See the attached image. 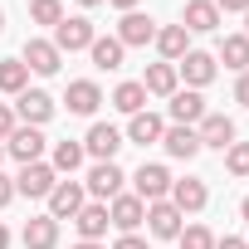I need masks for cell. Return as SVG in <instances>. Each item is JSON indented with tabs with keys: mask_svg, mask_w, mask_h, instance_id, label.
<instances>
[{
	"mask_svg": "<svg viewBox=\"0 0 249 249\" xmlns=\"http://www.w3.org/2000/svg\"><path fill=\"white\" fill-rule=\"evenodd\" d=\"M132 196H137L142 205L166 200V196H171V171H166V166H157V161H142V166H137V176H132Z\"/></svg>",
	"mask_w": 249,
	"mask_h": 249,
	"instance_id": "1",
	"label": "cell"
},
{
	"mask_svg": "<svg viewBox=\"0 0 249 249\" xmlns=\"http://www.w3.org/2000/svg\"><path fill=\"white\" fill-rule=\"evenodd\" d=\"M93 39H98V30H93V20H88V15H64V20L54 25V49H59V54L88 49Z\"/></svg>",
	"mask_w": 249,
	"mask_h": 249,
	"instance_id": "2",
	"label": "cell"
},
{
	"mask_svg": "<svg viewBox=\"0 0 249 249\" xmlns=\"http://www.w3.org/2000/svg\"><path fill=\"white\" fill-rule=\"evenodd\" d=\"M54 186H59V171H54L49 161H30V166H20V176H15V196H30V200H49Z\"/></svg>",
	"mask_w": 249,
	"mask_h": 249,
	"instance_id": "3",
	"label": "cell"
},
{
	"mask_svg": "<svg viewBox=\"0 0 249 249\" xmlns=\"http://www.w3.org/2000/svg\"><path fill=\"white\" fill-rule=\"evenodd\" d=\"M122 181H127V176H122V166L117 161H93V171H88V181H83V191L93 196V200H112V196H122Z\"/></svg>",
	"mask_w": 249,
	"mask_h": 249,
	"instance_id": "4",
	"label": "cell"
},
{
	"mask_svg": "<svg viewBox=\"0 0 249 249\" xmlns=\"http://www.w3.org/2000/svg\"><path fill=\"white\" fill-rule=\"evenodd\" d=\"M44 147H49V142H44V132H39V127H25V122H20V127L5 137V152H10L20 166H30V161H44Z\"/></svg>",
	"mask_w": 249,
	"mask_h": 249,
	"instance_id": "5",
	"label": "cell"
},
{
	"mask_svg": "<svg viewBox=\"0 0 249 249\" xmlns=\"http://www.w3.org/2000/svg\"><path fill=\"white\" fill-rule=\"evenodd\" d=\"M15 117L25 122V127H44V122L54 117V98H49L44 88H25V93L15 98Z\"/></svg>",
	"mask_w": 249,
	"mask_h": 249,
	"instance_id": "6",
	"label": "cell"
},
{
	"mask_svg": "<svg viewBox=\"0 0 249 249\" xmlns=\"http://www.w3.org/2000/svg\"><path fill=\"white\" fill-rule=\"evenodd\" d=\"M117 152H122V132L112 127V122H93L88 137H83V157H93V161H112Z\"/></svg>",
	"mask_w": 249,
	"mask_h": 249,
	"instance_id": "7",
	"label": "cell"
},
{
	"mask_svg": "<svg viewBox=\"0 0 249 249\" xmlns=\"http://www.w3.org/2000/svg\"><path fill=\"white\" fill-rule=\"evenodd\" d=\"M83 205H88L83 181H59V186L49 191V215H54V220H73Z\"/></svg>",
	"mask_w": 249,
	"mask_h": 249,
	"instance_id": "8",
	"label": "cell"
},
{
	"mask_svg": "<svg viewBox=\"0 0 249 249\" xmlns=\"http://www.w3.org/2000/svg\"><path fill=\"white\" fill-rule=\"evenodd\" d=\"M157 39V20L152 15H142V10H127L122 15V25H117V44L122 49H142V44H152Z\"/></svg>",
	"mask_w": 249,
	"mask_h": 249,
	"instance_id": "9",
	"label": "cell"
},
{
	"mask_svg": "<svg viewBox=\"0 0 249 249\" xmlns=\"http://www.w3.org/2000/svg\"><path fill=\"white\" fill-rule=\"evenodd\" d=\"M20 64H25L30 73H59L64 54L54 49V39H25V54H20Z\"/></svg>",
	"mask_w": 249,
	"mask_h": 249,
	"instance_id": "10",
	"label": "cell"
},
{
	"mask_svg": "<svg viewBox=\"0 0 249 249\" xmlns=\"http://www.w3.org/2000/svg\"><path fill=\"white\" fill-rule=\"evenodd\" d=\"M196 137H200V147H230L234 142V117H225V112H205L200 122H196Z\"/></svg>",
	"mask_w": 249,
	"mask_h": 249,
	"instance_id": "11",
	"label": "cell"
},
{
	"mask_svg": "<svg viewBox=\"0 0 249 249\" xmlns=\"http://www.w3.org/2000/svg\"><path fill=\"white\" fill-rule=\"evenodd\" d=\"M64 103H69V112L93 117V112L103 107V88H98L93 78H73V83H69V93H64Z\"/></svg>",
	"mask_w": 249,
	"mask_h": 249,
	"instance_id": "12",
	"label": "cell"
},
{
	"mask_svg": "<svg viewBox=\"0 0 249 249\" xmlns=\"http://www.w3.org/2000/svg\"><path fill=\"white\" fill-rule=\"evenodd\" d=\"M181 215H196V210H205V200H210V191H205V181H196V176H186V181H171V196H166Z\"/></svg>",
	"mask_w": 249,
	"mask_h": 249,
	"instance_id": "13",
	"label": "cell"
},
{
	"mask_svg": "<svg viewBox=\"0 0 249 249\" xmlns=\"http://www.w3.org/2000/svg\"><path fill=\"white\" fill-rule=\"evenodd\" d=\"M181 220H186V215H181L171 200H157V205H147V230H152L157 239H176V234L186 230Z\"/></svg>",
	"mask_w": 249,
	"mask_h": 249,
	"instance_id": "14",
	"label": "cell"
},
{
	"mask_svg": "<svg viewBox=\"0 0 249 249\" xmlns=\"http://www.w3.org/2000/svg\"><path fill=\"white\" fill-rule=\"evenodd\" d=\"M205 112H210V107H205V98H200L196 88H186V93L176 88V93H171V122H176V127H196Z\"/></svg>",
	"mask_w": 249,
	"mask_h": 249,
	"instance_id": "15",
	"label": "cell"
},
{
	"mask_svg": "<svg viewBox=\"0 0 249 249\" xmlns=\"http://www.w3.org/2000/svg\"><path fill=\"white\" fill-rule=\"evenodd\" d=\"M152 44L161 49V64H181V59L191 54V30H186V25H166V30H157Z\"/></svg>",
	"mask_w": 249,
	"mask_h": 249,
	"instance_id": "16",
	"label": "cell"
},
{
	"mask_svg": "<svg viewBox=\"0 0 249 249\" xmlns=\"http://www.w3.org/2000/svg\"><path fill=\"white\" fill-rule=\"evenodd\" d=\"M215 64H220L215 54H205V49H191V54H186V59L176 64V73H181V78H186L191 88H205V83L215 78Z\"/></svg>",
	"mask_w": 249,
	"mask_h": 249,
	"instance_id": "17",
	"label": "cell"
},
{
	"mask_svg": "<svg viewBox=\"0 0 249 249\" xmlns=\"http://www.w3.org/2000/svg\"><path fill=\"white\" fill-rule=\"evenodd\" d=\"M107 220H112L122 234H132V230L147 220V205H142L137 196H112V205H107Z\"/></svg>",
	"mask_w": 249,
	"mask_h": 249,
	"instance_id": "18",
	"label": "cell"
},
{
	"mask_svg": "<svg viewBox=\"0 0 249 249\" xmlns=\"http://www.w3.org/2000/svg\"><path fill=\"white\" fill-rule=\"evenodd\" d=\"M161 147H166V157H176V161L200 157V137H196V127H176V122L161 132Z\"/></svg>",
	"mask_w": 249,
	"mask_h": 249,
	"instance_id": "19",
	"label": "cell"
},
{
	"mask_svg": "<svg viewBox=\"0 0 249 249\" xmlns=\"http://www.w3.org/2000/svg\"><path fill=\"white\" fill-rule=\"evenodd\" d=\"M181 25H186L191 35H210V30H220V10H215V0H186Z\"/></svg>",
	"mask_w": 249,
	"mask_h": 249,
	"instance_id": "20",
	"label": "cell"
},
{
	"mask_svg": "<svg viewBox=\"0 0 249 249\" xmlns=\"http://www.w3.org/2000/svg\"><path fill=\"white\" fill-rule=\"evenodd\" d=\"M161 132H166V122L157 117V112H132L127 117V142H142V147H152V142H161Z\"/></svg>",
	"mask_w": 249,
	"mask_h": 249,
	"instance_id": "21",
	"label": "cell"
},
{
	"mask_svg": "<svg viewBox=\"0 0 249 249\" xmlns=\"http://www.w3.org/2000/svg\"><path fill=\"white\" fill-rule=\"evenodd\" d=\"M176 83H181L176 64H147V73H142L147 98H152V93H157V98H171V93H176Z\"/></svg>",
	"mask_w": 249,
	"mask_h": 249,
	"instance_id": "22",
	"label": "cell"
},
{
	"mask_svg": "<svg viewBox=\"0 0 249 249\" xmlns=\"http://www.w3.org/2000/svg\"><path fill=\"white\" fill-rule=\"evenodd\" d=\"M73 225H78V239H103L112 220H107V205H103V200H93V205H83V210L73 215Z\"/></svg>",
	"mask_w": 249,
	"mask_h": 249,
	"instance_id": "23",
	"label": "cell"
},
{
	"mask_svg": "<svg viewBox=\"0 0 249 249\" xmlns=\"http://www.w3.org/2000/svg\"><path fill=\"white\" fill-rule=\"evenodd\" d=\"M54 244H59V220L54 215L25 220V249H54Z\"/></svg>",
	"mask_w": 249,
	"mask_h": 249,
	"instance_id": "24",
	"label": "cell"
},
{
	"mask_svg": "<svg viewBox=\"0 0 249 249\" xmlns=\"http://www.w3.org/2000/svg\"><path fill=\"white\" fill-rule=\"evenodd\" d=\"M88 54H93L98 69H122V59H127V49L117 44V35H98V39L88 44Z\"/></svg>",
	"mask_w": 249,
	"mask_h": 249,
	"instance_id": "25",
	"label": "cell"
},
{
	"mask_svg": "<svg viewBox=\"0 0 249 249\" xmlns=\"http://www.w3.org/2000/svg\"><path fill=\"white\" fill-rule=\"evenodd\" d=\"M49 166H54L59 176L78 171V166H83V142H54V152H49Z\"/></svg>",
	"mask_w": 249,
	"mask_h": 249,
	"instance_id": "26",
	"label": "cell"
},
{
	"mask_svg": "<svg viewBox=\"0 0 249 249\" xmlns=\"http://www.w3.org/2000/svg\"><path fill=\"white\" fill-rule=\"evenodd\" d=\"M30 88V69L20 64V59H0V93H25Z\"/></svg>",
	"mask_w": 249,
	"mask_h": 249,
	"instance_id": "27",
	"label": "cell"
},
{
	"mask_svg": "<svg viewBox=\"0 0 249 249\" xmlns=\"http://www.w3.org/2000/svg\"><path fill=\"white\" fill-rule=\"evenodd\" d=\"M112 107L127 112V117L142 112V107H147V88H142V83H117V88H112Z\"/></svg>",
	"mask_w": 249,
	"mask_h": 249,
	"instance_id": "28",
	"label": "cell"
},
{
	"mask_svg": "<svg viewBox=\"0 0 249 249\" xmlns=\"http://www.w3.org/2000/svg\"><path fill=\"white\" fill-rule=\"evenodd\" d=\"M220 59H225V69L244 73V69H249V39H244V35H225V44H220Z\"/></svg>",
	"mask_w": 249,
	"mask_h": 249,
	"instance_id": "29",
	"label": "cell"
},
{
	"mask_svg": "<svg viewBox=\"0 0 249 249\" xmlns=\"http://www.w3.org/2000/svg\"><path fill=\"white\" fill-rule=\"evenodd\" d=\"M225 171L230 176H249V142H230L225 147Z\"/></svg>",
	"mask_w": 249,
	"mask_h": 249,
	"instance_id": "30",
	"label": "cell"
},
{
	"mask_svg": "<svg viewBox=\"0 0 249 249\" xmlns=\"http://www.w3.org/2000/svg\"><path fill=\"white\" fill-rule=\"evenodd\" d=\"M176 239H181V249H215V234H210L205 225H186Z\"/></svg>",
	"mask_w": 249,
	"mask_h": 249,
	"instance_id": "31",
	"label": "cell"
},
{
	"mask_svg": "<svg viewBox=\"0 0 249 249\" xmlns=\"http://www.w3.org/2000/svg\"><path fill=\"white\" fill-rule=\"evenodd\" d=\"M30 20H35V25H59V20H64V5H59V0H35V5H30Z\"/></svg>",
	"mask_w": 249,
	"mask_h": 249,
	"instance_id": "32",
	"label": "cell"
},
{
	"mask_svg": "<svg viewBox=\"0 0 249 249\" xmlns=\"http://www.w3.org/2000/svg\"><path fill=\"white\" fill-rule=\"evenodd\" d=\"M15 127H20V122H15V107H5V103H0V142H5Z\"/></svg>",
	"mask_w": 249,
	"mask_h": 249,
	"instance_id": "33",
	"label": "cell"
},
{
	"mask_svg": "<svg viewBox=\"0 0 249 249\" xmlns=\"http://www.w3.org/2000/svg\"><path fill=\"white\" fill-rule=\"evenodd\" d=\"M234 103H244V107H249V69H244V73H239V83H234Z\"/></svg>",
	"mask_w": 249,
	"mask_h": 249,
	"instance_id": "34",
	"label": "cell"
},
{
	"mask_svg": "<svg viewBox=\"0 0 249 249\" xmlns=\"http://www.w3.org/2000/svg\"><path fill=\"white\" fill-rule=\"evenodd\" d=\"M10 200H15V181H10V176H0V210H5Z\"/></svg>",
	"mask_w": 249,
	"mask_h": 249,
	"instance_id": "35",
	"label": "cell"
},
{
	"mask_svg": "<svg viewBox=\"0 0 249 249\" xmlns=\"http://www.w3.org/2000/svg\"><path fill=\"white\" fill-rule=\"evenodd\" d=\"M112 249H147V239H142V234H122Z\"/></svg>",
	"mask_w": 249,
	"mask_h": 249,
	"instance_id": "36",
	"label": "cell"
},
{
	"mask_svg": "<svg viewBox=\"0 0 249 249\" xmlns=\"http://www.w3.org/2000/svg\"><path fill=\"white\" fill-rule=\"evenodd\" d=\"M215 249H249V239H239V234H225V239H215Z\"/></svg>",
	"mask_w": 249,
	"mask_h": 249,
	"instance_id": "37",
	"label": "cell"
},
{
	"mask_svg": "<svg viewBox=\"0 0 249 249\" xmlns=\"http://www.w3.org/2000/svg\"><path fill=\"white\" fill-rule=\"evenodd\" d=\"M215 10H249V0H215Z\"/></svg>",
	"mask_w": 249,
	"mask_h": 249,
	"instance_id": "38",
	"label": "cell"
},
{
	"mask_svg": "<svg viewBox=\"0 0 249 249\" xmlns=\"http://www.w3.org/2000/svg\"><path fill=\"white\" fill-rule=\"evenodd\" d=\"M107 5H117L122 15H127V10H137V0H107Z\"/></svg>",
	"mask_w": 249,
	"mask_h": 249,
	"instance_id": "39",
	"label": "cell"
},
{
	"mask_svg": "<svg viewBox=\"0 0 249 249\" xmlns=\"http://www.w3.org/2000/svg\"><path fill=\"white\" fill-rule=\"evenodd\" d=\"M73 249H107V244H98V239H78Z\"/></svg>",
	"mask_w": 249,
	"mask_h": 249,
	"instance_id": "40",
	"label": "cell"
},
{
	"mask_svg": "<svg viewBox=\"0 0 249 249\" xmlns=\"http://www.w3.org/2000/svg\"><path fill=\"white\" fill-rule=\"evenodd\" d=\"M0 249H10V230L5 225H0Z\"/></svg>",
	"mask_w": 249,
	"mask_h": 249,
	"instance_id": "41",
	"label": "cell"
},
{
	"mask_svg": "<svg viewBox=\"0 0 249 249\" xmlns=\"http://www.w3.org/2000/svg\"><path fill=\"white\" fill-rule=\"evenodd\" d=\"M239 215H244V220H249V196H244V200H239Z\"/></svg>",
	"mask_w": 249,
	"mask_h": 249,
	"instance_id": "42",
	"label": "cell"
},
{
	"mask_svg": "<svg viewBox=\"0 0 249 249\" xmlns=\"http://www.w3.org/2000/svg\"><path fill=\"white\" fill-rule=\"evenodd\" d=\"M78 5H83V10H93V5H103V0H78Z\"/></svg>",
	"mask_w": 249,
	"mask_h": 249,
	"instance_id": "43",
	"label": "cell"
},
{
	"mask_svg": "<svg viewBox=\"0 0 249 249\" xmlns=\"http://www.w3.org/2000/svg\"><path fill=\"white\" fill-rule=\"evenodd\" d=\"M244 39H249V10H244Z\"/></svg>",
	"mask_w": 249,
	"mask_h": 249,
	"instance_id": "44",
	"label": "cell"
},
{
	"mask_svg": "<svg viewBox=\"0 0 249 249\" xmlns=\"http://www.w3.org/2000/svg\"><path fill=\"white\" fill-rule=\"evenodd\" d=\"M0 161H5V142H0Z\"/></svg>",
	"mask_w": 249,
	"mask_h": 249,
	"instance_id": "45",
	"label": "cell"
},
{
	"mask_svg": "<svg viewBox=\"0 0 249 249\" xmlns=\"http://www.w3.org/2000/svg\"><path fill=\"white\" fill-rule=\"evenodd\" d=\"M0 30H5V10H0Z\"/></svg>",
	"mask_w": 249,
	"mask_h": 249,
	"instance_id": "46",
	"label": "cell"
}]
</instances>
